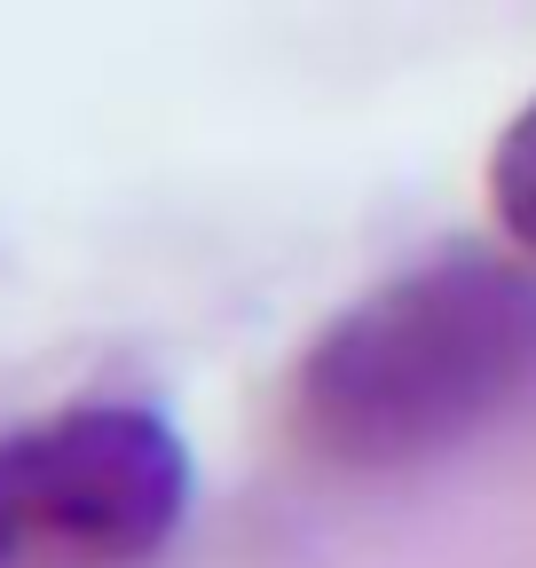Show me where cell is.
Returning <instances> with one entry per match:
<instances>
[{"mask_svg":"<svg viewBox=\"0 0 536 568\" xmlns=\"http://www.w3.org/2000/svg\"><path fill=\"white\" fill-rule=\"evenodd\" d=\"M489 197H497V213H505V230L536 253V103H528V111L505 126V142H497Z\"/></svg>","mask_w":536,"mask_h":568,"instance_id":"3957f363","label":"cell"},{"mask_svg":"<svg viewBox=\"0 0 536 568\" xmlns=\"http://www.w3.org/2000/svg\"><path fill=\"white\" fill-rule=\"evenodd\" d=\"M189 514V443L151 403H63L0 435V568H143Z\"/></svg>","mask_w":536,"mask_h":568,"instance_id":"7a4b0ae2","label":"cell"},{"mask_svg":"<svg viewBox=\"0 0 536 568\" xmlns=\"http://www.w3.org/2000/svg\"><path fill=\"white\" fill-rule=\"evenodd\" d=\"M536 395V276L450 253L371 284L331 316L300 372V443L348 474L450 458Z\"/></svg>","mask_w":536,"mask_h":568,"instance_id":"6da1fadb","label":"cell"}]
</instances>
